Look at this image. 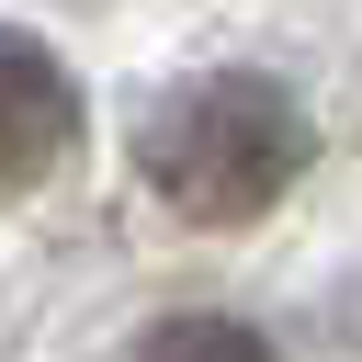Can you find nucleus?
<instances>
[{"label": "nucleus", "mask_w": 362, "mask_h": 362, "mask_svg": "<svg viewBox=\"0 0 362 362\" xmlns=\"http://www.w3.org/2000/svg\"><path fill=\"white\" fill-rule=\"evenodd\" d=\"M136 170L170 215L192 226H249L294 192L305 170V102L260 68H215V79H181L136 113Z\"/></svg>", "instance_id": "f257e3e1"}, {"label": "nucleus", "mask_w": 362, "mask_h": 362, "mask_svg": "<svg viewBox=\"0 0 362 362\" xmlns=\"http://www.w3.org/2000/svg\"><path fill=\"white\" fill-rule=\"evenodd\" d=\"M68 147H79V79L57 68V45L0 23V192L68 170Z\"/></svg>", "instance_id": "f03ea898"}, {"label": "nucleus", "mask_w": 362, "mask_h": 362, "mask_svg": "<svg viewBox=\"0 0 362 362\" xmlns=\"http://www.w3.org/2000/svg\"><path fill=\"white\" fill-rule=\"evenodd\" d=\"M136 362H272V339L238 328V317H170V328L136 339Z\"/></svg>", "instance_id": "7ed1b4c3"}]
</instances>
